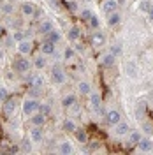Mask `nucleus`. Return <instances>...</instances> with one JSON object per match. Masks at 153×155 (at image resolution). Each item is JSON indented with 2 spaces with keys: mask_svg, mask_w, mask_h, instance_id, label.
Returning a JSON list of instances; mask_svg holds the SVG:
<instances>
[{
  "mask_svg": "<svg viewBox=\"0 0 153 155\" xmlns=\"http://www.w3.org/2000/svg\"><path fill=\"white\" fill-rule=\"evenodd\" d=\"M0 12H2V4H0Z\"/></svg>",
  "mask_w": 153,
  "mask_h": 155,
  "instance_id": "52",
  "label": "nucleus"
},
{
  "mask_svg": "<svg viewBox=\"0 0 153 155\" xmlns=\"http://www.w3.org/2000/svg\"><path fill=\"white\" fill-rule=\"evenodd\" d=\"M111 53H113V55H120V53H122V46H120V44H115V46H111Z\"/></svg>",
  "mask_w": 153,
  "mask_h": 155,
  "instance_id": "39",
  "label": "nucleus"
},
{
  "mask_svg": "<svg viewBox=\"0 0 153 155\" xmlns=\"http://www.w3.org/2000/svg\"><path fill=\"white\" fill-rule=\"evenodd\" d=\"M120 21H122V14H120V12H116V11H115V12H111V14H109V18H107L109 27H116Z\"/></svg>",
  "mask_w": 153,
  "mask_h": 155,
  "instance_id": "17",
  "label": "nucleus"
},
{
  "mask_svg": "<svg viewBox=\"0 0 153 155\" xmlns=\"http://www.w3.org/2000/svg\"><path fill=\"white\" fill-rule=\"evenodd\" d=\"M18 51H19V55H28L30 51H32V42H30L28 39H23V41H19L18 42Z\"/></svg>",
  "mask_w": 153,
  "mask_h": 155,
  "instance_id": "7",
  "label": "nucleus"
},
{
  "mask_svg": "<svg viewBox=\"0 0 153 155\" xmlns=\"http://www.w3.org/2000/svg\"><path fill=\"white\" fill-rule=\"evenodd\" d=\"M151 7V4H150V0H143L141 4H139V11H143V12H148Z\"/></svg>",
  "mask_w": 153,
  "mask_h": 155,
  "instance_id": "30",
  "label": "nucleus"
},
{
  "mask_svg": "<svg viewBox=\"0 0 153 155\" xmlns=\"http://www.w3.org/2000/svg\"><path fill=\"white\" fill-rule=\"evenodd\" d=\"M19 148H21V152H30L32 150V145H30L28 139H25V141H21V146Z\"/></svg>",
  "mask_w": 153,
  "mask_h": 155,
  "instance_id": "34",
  "label": "nucleus"
},
{
  "mask_svg": "<svg viewBox=\"0 0 153 155\" xmlns=\"http://www.w3.org/2000/svg\"><path fill=\"white\" fill-rule=\"evenodd\" d=\"M118 0H106L104 5H102V9H104V12H107V14H111V12H115L116 9H118Z\"/></svg>",
  "mask_w": 153,
  "mask_h": 155,
  "instance_id": "13",
  "label": "nucleus"
},
{
  "mask_svg": "<svg viewBox=\"0 0 153 155\" xmlns=\"http://www.w3.org/2000/svg\"><path fill=\"white\" fill-rule=\"evenodd\" d=\"M5 99H9V92H7L5 88H2V87H0V101L4 102Z\"/></svg>",
  "mask_w": 153,
  "mask_h": 155,
  "instance_id": "36",
  "label": "nucleus"
},
{
  "mask_svg": "<svg viewBox=\"0 0 153 155\" xmlns=\"http://www.w3.org/2000/svg\"><path fill=\"white\" fill-rule=\"evenodd\" d=\"M34 65H35L37 69H42L44 65H46V58L44 57H37L35 60H34Z\"/></svg>",
  "mask_w": 153,
  "mask_h": 155,
  "instance_id": "29",
  "label": "nucleus"
},
{
  "mask_svg": "<svg viewBox=\"0 0 153 155\" xmlns=\"http://www.w3.org/2000/svg\"><path fill=\"white\" fill-rule=\"evenodd\" d=\"M63 130H67V132H76V124H74V120H65L63 122Z\"/></svg>",
  "mask_w": 153,
  "mask_h": 155,
  "instance_id": "26",
  "label": "nucleus"
},
{
  "mask_svg": "<svg viewBox=\"0 0 153 155\" xmlns=\"http://www.w3.org/2000/svg\"><path fill=\"white\" fill-rule=\"evenodd\" d=\"M44 41H49V42H55V44H57L58 41H60V34H58L55 28H53L51 32H48V34L44 35Z\"/></svg>",
  "mask_w": 153,
  "mask_h": 155,
  "instance_id": "19",
  "label": "nucleus"
},
{
  "mask_svg": "<svg viewBox=\"0 0 153 155\" xmlns=\"http://www.w3.org/2000/svg\"><path fill=\"white\" fill-rule=\"evenodd\" d=\"M58 150H60V153H70V152H72V145H70V143H69V141H62V143H60V146H58Z\"/></svg>",
  "mask_w": 153,
  "mask_h": 155,
  "instance_id": "23",
  "label": "nucleus"
},
{
  "mask_svg": "<svg viewBox=\"0 0 153 155\" xmlns=\"http://www.w3.org/2000/svg\"><path fill=\"white\" fill-rule=\"evenodd\" d=\"M19 150H21V148H19V146H16V145H14V146H11V148H9V153H18Z\"/></svg>",
  "mask_w": 153,
  "mask_h": 155,
  "instance_id": "43",
  "label": "nucleus"
},
{
  "mask_svg": "<svg viewBox=\"0 0 153 155\" xmlns=\"http://www.w3.org/2000/svg\"><path fill=\"white\" fill-rule=\"evenodd\" d=\"M129 76H132V78L135 76V69H134V65H132V64H129Z\"/></svg>",
  "mask_w": 153,
  "mask_h": 155,
  "instance_id": "42",
  "label": "nucleus"
},
{
  "mask_svg": "<svg viewBox=\"0 0 153 155\" xmlns=\"http://www.w3.org/2000/svg\"><path fill=\"white\" fill-rule=\"evenodd\" d=\"M2 35H4V27L0 25V37H2Z\"/></svg>",
  "mask_w": 153,
  "mask_h": 155,
  "instance_id": "50",
  "label": "nucleus"
},
{
  "mask_svg": "<svg viewBox=\"0 0 153 155\" xmlns=\"http://www.w3.org/2000/svg\"><path fill=\"white\" fill-rule=\"evenodd\" d=\"M88 25H90L92 28H99V25H100V21H99V18H97V16H92V18L88 19Z\"/></svg>",
  "mask_w": 153,
  "mask_h": 155,
  "instance_id": "31",
  "label": "nucleus"
},
{
  "mask_svg": "<svg viewBox=\"0 0 153 155\" xmlns=\"http://www.w3.org/2000/svg\"><path fill=\"white\" fill-rule=\"evenodd\" d=\"M106 122H107L109 125H116L118 122H122V115H120L118 111H115V109H113V111H107V113H106Z\"/></svg>",
  "mask_w": 153,
  "mask_h": 155,
  "instance_id": "6",
  "label": "nucleus"
},
{
  "mask_svg": "<svg viewBox=\"0 0 153 155\" xmlns=\"http://www.w3.org/2000/svg\"><path fill=\"white\" fill-rule=\"evenodd\" d=\"M77 90H79L81 95H90V94H92V87H90L86 81H81V83L77 85Z\"/></svg>",
  "mask_w": 153,
  "mask_h": 155,
  "instance_id": "20",
  "label": "nucleus"
},
{
  "mask_svg": "<svg viewBox=\"0 0 153 155\" xmlns=\"http://www.w3.org/2000/svg\"><path fill=\"white\" fill-rule=\"evenodd\" d=\"M37 111H39V101H35V99H27L23 102V113L25 115H34Z\"/></svg>",
  "mask_w": 153,
  "mask_h": 155,
  "instance_id": "2",
  "label": "nucleus"
},
{
  "mask_svg": "<svg viewBox=\"0 0 153 155\" xmlns=\"http://www.w3.org/2000/svg\"><path fill=\"white\" fill-rule=\"evenodd\" d=\"M51 30H53V23H51V21H48V19L41 21V25H39V34H41V35H46Z\"/></svg>",
  "mask_w": 153,
  "mask_h": 155,
  "instance_id": "14",
  "label": "nucleus"
},
{
  "mask_svg": "<svg viewBox=\"0 0 153 155\" xmlns=\"http://www.w3.org/2000/svg\"><path fill=\"white\" fill-rule=\"evenodd\" d=\"M30 122H32V127H42L44 125V122H46V116L42 115V113H34V115H30Z\"/></svg>",
  "mask_w": 153,
  "mask_h": 155,
  "instance_id": "9",
  "label": "nucleus"
},
{
  "mask_svg": "<svg viewBox=\"0 0 153 155\" xmlns=\"http://www.w3.org/2000/svg\"><path fill=\"white\" fill-rule=\"evenodd\" d=\"M92 46H95V48H100V46H104L106 44V35L102 34V32H97V34H93L92 35Z\"/></svg>",
  "mask_w": 153,
  "mask_h": 155,
  "instance_id": "8",
  "label": "nucleus"
},
{
  "mask_svg": "<svg viewBox=\"0 0 153 155\" xmlns=\"http://www.w3.org/2000/svg\"><path fill=\"white\" fill-rule=\"evenodd\" d=\"M12 67H14V71H16V72H21V74H25V72H28V71H30L32 64H30L28 58H25V55H23V58H16V60H14Z\"/></svg>",
  "mask_w": 153,
  "mask_h": 155,
  "instance_id": "1",
  "label": "nucleus"
},
{
  "mask_svg": "<svg viewBox=\"0 0 153 155\" xmlns=\"http://www.w3.org/2000/svg\"><path fill=\"white\" fill-rule=\"evenodd\" d=\"M76 49H77V51H83V49H85V46H81V44H76Z\"/></svg>",
  "mask_w": 153,
  "mask_h": 155,
  "instance_id": "48",
  "label": "nucleus"
},
{
  "mask_svg": "<svg viewBox=\"0 0 153 155\" xmlns=\"http://www.w3.org/2000/svg\"><path fill=\"white\" fill-rule=\"evenodd\" d=\"M51 5H53V7H58V5H60V0H51Z\"/></svg>",
  "mask_w": 153,
  "mask_h": 155,
  "instance_id": "47",
  "label": "nucleus"
},
{
  "mask_svg": "<svg viewBox=\"0 0 153 155\" xmlns=\"http://www.w3.org/2000/svg\"><path fill=\"white\" fill-rule=\"evenodd\" d=\"M143 129H144V132H146V134H151V132H153V125H151V124H144Z\"/></svg>",
  "mask_w": 153,
  "mask_h": 155,
  "instance_id": "40",
  "label": "nucleus"
},
{
  "mask_svg": "<svg viewBox=\"0 0 153 155\" xmlns=\"http://www.w3.org/2000/svg\"><path fill=\"white\" fill-rule=\"evenodd\" d=\"M95 148H99V143H97V141H92V145H90V150H95Z\"/></svg>",
  "mask_w": 153,
  "mask_h": 155,
  "instance_id": "46",
  "label": "nucleus"
},
{
  "mask_svg": "<svg viewBox=\"0 0 153 155\" xmlns=\"http://www.w3.org/2000/svg\"><path fill=\"white\" fill-rule=\"evenodd\" d=\"M67 7H69V9H70V11H76V9H77L76 2H70V4H67Z\"/></svg>",
  "mask_w": 153,
  "mask_h": 155,
  "instance_id": "44",
  "label": "nucleus"
},
{
  "mask_svg": "<svg viewBox=\"0 0 153 155\" xmlns=\"http://www.w3.org/2000/svg\"><path fill=\"white\" fill-rule=\"evenodd\" d=\"M42 129L41 127H35L34 125V129H30V139L34 141V143H41L42 141Z\"/></svg>",
  "mask_w": 153,
  "mask_h": 155,
  "instance_id": "12",
  "label": "nucleus"
},
{
  "mask_svg": "<svg viewBox=\"0 0 153 155\" xmlns=\"http://www.w3.org/2000/svg\"><path fill=\"white\" fill-rule=\"evenodd\" d=\"M76 104V95H65L62 99V106L63 107H70Z\"/></svg>",
  "mask_w": 153,
  "mask_h": 155,
  "instance_id": "22",
  "label": "nucleus"
},
{
  "mask_svg": "<svg viewBox=\"0 0 153 155\" xmlns=\"http://www.w3.org/2000/svg\"><path fill=\"white\" fill-rule=\"evenodd\" d=\"M118 4H120V5H123V4H125V0H118Z\"/></svg>",
  "mask_w": 153,
  "mask_h": 155,
  "instance_id": "51",
  "label": "nucleus"
},
{
  "mask_svg": "<svg viewBox=\"0 0 153 155\" xmlns=\"http://www.w3.org/2000/svg\"><path fill=\"white\" fill-rule=\"evenodd\" d=\"M41 90H42V88H32V87H30V95H32V97H37L39 94H41Z\"/></svg>",
  "mask_w": 153,
  "mask_h": 155,
  "instance_id": "41",
  "label": "nucleus"
},
{
  "mask_svg": "<svg viewBox=\"0 0 153 155\" xmlns=\"http://www.w3.org/2000/svg\"><path fill=\"white\" fill-rule=\"evenodd\" d=\"M12 39H14L16 42H19V41L25 39V34H23V32H14V34H12Z\"/></svg>",
  "mask_w": 153,
  "mask_h": 155,
  "instance_id": "37",
  "label": "nucleus"
},
{
  "mask_svg": "<svg viewBox=\"0 0 153 155\" xmlns=\"http://www.w3.org/2000/svg\"><path fill=\"white\" fill-rule=\"evenodd\" d=\"M21 12H23V16H34L35 14V7L32 4H28V2H25L21 5Z\"/></svg>",
  "mask_w": 153,
  "mask_h": 155,
  "instance_id": "18",
  "label": "nucleus"
},
{
  "mask_svg": "<svg viewBox=\"0 0 153 155\" xmlns=\"http://www.w3.org/2000/svg\"><path fill=\"white\" fill-rule=\"evenodd\" d=\"M76 139L79 143H86L88 141V136H86L85 129H76Z\"/></svg>",
  "mask_w": 153,
  "mask_h": 155,
  "instance_id": "25",
  "label": "nucleus"
},
{
  "mask_svg": "<svg viewBox=\"0 0 153 155\" xmlns=\"http://www.w3.org/2000/svg\"><path fill=\"white\" fill-rule=\"evenodd\" d=\"M14 109H16V102H14L12 99H5V101H4V107H2L4 115H5L7 118H9V116H12Z\"/></svg>",
  "mask_w": 153,
  "mask_h": 155,
  "instance_id": "5",
  "label": "nucleus"
},
{
  "mask_svg": "<svg viewBox=\"0 0 153 155\" xmlns=\"http://www.w3.org/2000/svg\"><path fill=\"white\" fill-rule=\"evenodd\" d=\"M51 79H53V83H55V85H62V83H65V72H63L60 67H53Z\"/></svg>",
  "mask_w": 153,
  "mask_h": 155,
  "instance_id": "4",
  "label": "nucleus"
},
{
  "mask_svg": "<svg viewBox=\"0 0 153 155\" xmlns=\"http://www.w3.org/2000/svg\"><path fill=\"white\" fill-rule=\"evenodd\" d=\"M92 16H93V12H92L90 9H85L83 12H81V16H79V18L83 19V21H88V19L92 18Z\"/></svg>",
  "mask_w": 153,
  "mask_h": 155,
  "instance_id": "32",
  "label": "nucleus"
},
{
  "mask_svg": "<svg viewBox=\"0 0 153 155\" xmlns=\"http://www.w3.org/2000/svg\"><path fill=\"white\" fill-rule=\"evenodd\" d=\"M137 146H139L141 152H151L153 150V141L150 139V137H141V141L137 143Z\"/></svg>",
  "mask_w": 153,
  "mask_h": 155,
  "instance_id": "11",
  "label": "nucleus"
},
{
  "mask_svg": "<svg viewBox=\"0 0 153 155\" xmlns=\"http://www.w3.org/2000/svg\"><path fill=\"white\" fill-rule=\"evenodd\" d=\"M116 129H115V132L118 136H125V134H129V130H130V127H129V124H125V122H118L116 124Z\"/></svg>",
  "mask_w": 153,
  "mask_h": 155,
  "instance_id": "15",
  "label": "nucleus"
},
{
  "mask_svg": "<svg viewBox=\"0 0 153 155\" xmlns=\"http://www.w3.org/2000/svg\"><path fill=\"white\" fill-rule=\"evenodd\" d=\"M144 113H146V102H144V101H141V102L137 104V115L143 116Z\"/></svg>",
  "mask_w": 153,
  "mask_h": 155,
  "instance_id": "33",
  "label": "nucleus"
},
{
  "mask_svg": "<svg viewBox=\"0 0 153 155\" xmlns=\"http://www.w3.org/2000/svg\"><path fill=\"white\" fill-rule=\"evenodd\" d=\"M12 11H14V7H12L11 2H4V4H2V12H4V14H12Z\"/></svg>",
  "mask_w": 153,
  "mask_h": 155,
  "instance_id": "28",
  "label": "nucleus"
},
{
  "mask_svg": "<svg viewBox=\"0 0 153 155\" xmlns=\"http://www.w3.org/2000/svg\"><path fill=\"white\" fill-rule=\"evenodd\" d=\"M27 81H28V87H32V88H42V85H44V79H42V76H41V74H37V72H32V74H28Z\"/></svg>",
  "mask_w": 153,
  "mask_h": 155,
  "instance_id": "3",
  "label": "nucleus"
},
{
  "mask_svg": "<svg viewBox=\"0 0 153 155\" xmlns=\"http://www.w3.org/2000/svg\"><path fill=\"white\" fill-rule=\"evenodd\" d=\"M2 60H4V51L0 49V62H2Z\"/></svg>",
  "mask_w": 153,
  "mask_h": 155,
  "instance_id": "49",
  "label": "nucleus"
},
{
  "mask_svg": "<svg viewBox=\"0 0 153 155\" xmlns=\"http://www.w3.org/2000/svg\"><path fill=\"white\" fill-rule=\"evenodd\" d=\"M55 42H49V41H42L41 44V53L42 55H55Z\"/></svg>",
  "mask_w": 153,
  "mask_h": 155,
  "instance_id": "10",
  "label": "nucleus"
},
{
  "mask_svg": "<svg viewBox=\"0 0 153 155\" xmlns=\"http://www.w3.org/2000/svg\"><path fill=\"white\" fill-rule=\"evenodd\" d=\"M39 113H42L44 116L51 115V106L49 104H39Z\"/></svg>",
  "mask_w": 153,
  "mask_h": 155,
  "instance_id": "27",
  "label": "nucleus"
},
{
  "mask_svg": "<svg viewBox=\"0 0 153 155\" xmlns=\"http://www.w3.org/2000/svg\"><path fill=\"white\" fill-rule=\"evenodd\" d=\"M72 57H74V49H72V48H67L65 51H63V58H67V60H70Z\"/></svg>",
  "mask_w": 153,
  "mask_h": 155,
  "instance_id": "38",
  "label": "nucleus"
},
{
  "mask_svg": "<svg viewBox=\"0 0 153 155\" xmlns=\"http://www.w3.org/2000/svg\"><path fill=\"white\" fill-rule=\"evenodd\" d=\"M115 58L116 57L111 53V51L106 53L104 57H102V65H104V67H113V65H115Z\"/></svg>",
  "mask_w": 153,
  "mask_h": 155,
  "instance_id": "16",
  "label": "nucleus"
},
{
  "mask_svg": "<svg viewBox=\"0 0 153 155\" xmlns=\"http://www.w3.org/2000/svg\"><path fill=\"white\" fill-rule=\"evenodd\" d=\"M148 18H150V21H153V5L150 7V11H148Z\"/></svg>",
  "mask_w": 153,
  "mask_h": 155,
  "instance_id": "45",
  "label": "nucleus"
},
{
  "mask_svg": "<svg viewBox=\"0 0 153 155\" xmlns=\"http://www.w3.org/2000/svg\"><path fill=\"white\" fill-rule=\"evenodd\" d=\"M100 102H102V99H100L99 94H90V104H92L93 109H99L100 107Z\"/></svg>",
  "mask_w": 153,
  "mask_h": 155,
  "instance_id": "21",
  "label": "nucleus"
},
{
  "mask_svg": "<svg viewBox=\"0 0 153 155\" xmlns=\"http://www.w3.org/2000/svg\"><path fill=\"white\" fill-rule=\"evenodd\" d=\"M139 141H141V134H139V132H132V134H130V143H132V145H137Z\"/></svg>",
  "mask_w": 153,
  "mask_h": 155,
  "instance_id": "35",
  "label": "nucleus"
},
{
  "mask_svg": "<svg viewBox=\"0 0 153 155\" xmlns=\"http://www.w3.org/2000/svg\"><path fill=\"white\" fill-rule=\"evenodd\" d=\"M79 37H81V30L77 28V27H72V28L69 30V41H77Z\"/></svg>",
  "mask_w": 153,
  "mask_h": 155,
  "instance_id": "24",
  "label": "nucleus"
}]
</instances>
